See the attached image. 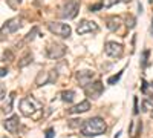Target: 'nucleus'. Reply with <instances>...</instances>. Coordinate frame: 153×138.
Returning a JSON list of instances; mask_svg holds the SVG:
<instances>
[{
    "label": "nucleus",
    "mask_w": 153,
    "mask_h": 138,
    "mask_svg": "<svg viewBox=\"0 0 153 138\" xmlns=\"http://www.w3.org/2000/svg\"><path fill=\"white\" fill-rule=\"evenodd\" d=\"M106 129H107V126H106L104 120L100 118V117H94L91 120L84 121L83 128H81V134L84 137H97V135L104 134Z\"/></svg>",
    "instance_id": "f257e3e1"
},
{
    "label": "nucleus",
    "mask_w": 153,
    "mask_h": 138,
    "mask_svg": "<svg viewBox=\"0 0 153 138\" xmlns=\"http://www.w3.org/2000/svg\"><path fill=\"white\" fill-rule=\"evenodd\" d=\"M38 109H40V104H38V101H37L35 98L26 97V98H22L20 100V112H22L25 117L34 115Z\"/></svg>",
    "instance_id": "f03ea898"
},
{
    "label": "nucleus",
    "mask_w": 153,
    "mask_h": 138,
    "mask_svg": "<svg viewBox=\"0 0 153 138\" xmlns=\"http://www.w3.org/2000/svg\"><path fill=\"white\" fill-rule=\"evenodd\" d=\"M78 9H80V2H78V0H68V2L63 5L60 16H61L63 19L71 20V19L76 17V14H78Z\"/></svg>",
    "instance_id": "7ed1b4c3"
},
{
    "label": "nucleus",
    "mask_w": 153,
    "mask_h": 138,
    "mask_svg": "<svg viewBox=\"0 0 153 138\" xmlns=\"http://www.w3.org/2000/svg\"><path fill=\"white\" fill-rule=\"evenodd\" d=\"M48 29L52 32V34L58 35V37H63V39L69 37L71 32H72V29H71L69 25L61 23V22H51V23H48Z\"/></svg>",
    "instance_id": "20e7f679"
},
{
    "label": "nucleus",
    "mask_w": 153,
    "mask_h": 138,
    "mask_svg": "<svg viewBox=\"0 0 153 138\" xmlns=\"http://www.w3.org/2000/svg\"><path fill=\"white\" fill-rule=\"evenodd\" d=\"M104 52L109 55V57H113V58H118L123 55L124 52V48L121 43H117V42H107L104 45Z\"/></svg>",
    "instance_id": "39448f33"
},
{
    "label": "nucleus",
    "mask_w": 153,
    "mask_h": 138,
    "mask_svg": "<svg viewBox=\"0 0 153 138\" xmlns=\"http://www.w3.org/2000/svg\"><path fill=\"white\" fill-rule=\"evenodd\" d=\"M103 91H104V86H103L101 81H95V83L87 84L84 87V92L89 98H100L101 94H103Z\"/></svg>",
    "instance_id": "423d86ee"
},
{
    "label": "nucleus",
    "mask_w": 153,
    "mask_h": 138,
    "mask_svg": "<svg viewBox=\"0 0 153 138\" xmlns=\"http://www.w3.org/2000/svg\"><path fill=\"white\" fill-rule=\"evenodd\" d=\"M22 28V20L19 17H14V19H9L5 22V25L2 26V35L5 34H12V32H16Z\"/></svg>",
    "instance_id": "0eeeda50"
},
{
    "label": "nucleus",
    "mask_w": 153,
    "mask_h": 138,
    "mask_svg": "<svg viewBox=\"0 0 153 138\" xmlns=\"http://www.w3.org/2000/svg\"><path fill=\"white\" fill-rule=\"evenodd\" d=\"M98 25L95 22H91V20H81L76 26V32L80 35L83 34H89V32H98Z\"/></svg>",
    "instance_id": "6e6552de"
},
{
    "label": "nucleus",
    "mask_w": 153,
    "mask_h": 138,
    "mask_svg": "<svg viewBox=\"0 0 153 138\" xmlns=\"http://www.w3.org/2000/svg\"><path fill=\"white\" fill-rule=\"evenodd\" d=\"M46 54L49 58H61L66 54V46L61 43H52V45H49Z\"/></svg>",
    "instance_id": "1a4fd4ad"
},
{
    "label": "nucleus",
    "mask_w": 153,
    "mask_h": 138,
    "mask_svg": "<svg viewBox=\"0 0 153 138\" xmlns=\"http://www.w3.org/2000/svg\"><path fill=\"white\" fill-rule=\"evenodd\" d=\"M19 126H20V120H19V115H12L9 118H6L3 121V128L11 132V134H16L19 131Z\"/></svg>",
    "instance_id": "9d476101"
},
{
    "label": "nucleus",
    "mask_w": 153,
    "mask_h": 138,
    "mask_svg": "<svg viewBox=\"0 0 153 138\" xmlns=\"http://www.w3.org/2000/svg\"><path fill=\"white\" fill-rule=\"evenodd\" d=\"M76 80H78V83L81 84V86H87V84H91V81H92V78H94V72L92 71H78L76 72Z\"/></svg>",
    "instance_id": "9b49d317"
},
{
    "label": "nucleus",
    "mask_w": 153,
    "mask_h": 138,
    "mask_svg": "<svg viewBox=\"0 0 153 138\" xmlns=\"http://www.w3.org/2000/svg\"><path fill=\"white\" fill-rule=\"evenodd\" d=\"M89 109H91V103L87 101V100H84V101L75 104L74 107L69 109V114H83V112H87Z\"/></svg>",
    "instance_id": "f8f14e48"
},
{
    "label": "nucleus",
    "mask_w": 153,
    "mask_h": 138,
    "mask_svg": "<svg viewBox=\"0 0 153 138\" xmlns=\"http://www.w3.org/2000/svg\"><path fill=\"white\" fill-rule=\"evenodd\" d=\"M107 28L110 31H117L120 28V19L118 17H110L107 19Z\"/></svg>",
    "instance_id": "ddd939ff"
},
{
    "label": "nucleus",
    "mask_w": 153,
    "mask_h": 138,
    "mask_svg": "<svg viewBox=\"0 0 153 138\" xmlns=\"http://www.w3.org/2000/svg\"><path fill=\"white\" fill-rule=\"evenodd\" d=\"M61 98H63V101H66V103H72L74 98H75V92L74 91H65L61 94Z\"/></svg>",
    "instance_id": "4468645a"
},
{
    "label": "nucleus",
    "mask_w": 153,
    "mask_h": 138,
    "mask_svg": "<svg viewBox=\"0 0 153 138\" xmlns=\"http://www.w3.org/2000/svg\"><path fill=\"white\" fill-rule=\"evenodd\" d=\"M37 34H38V28H37V26H34V28L31 29V32L26 35V39H25V42H26V43H28V42H32V40L35 39V37H37Z\"/></svg>",
    "instance_id": "2eb2a0df"
},
{
    "label": "nucleus",
    "mask_w": 153,
    "mask_h": 138,
    "mask_svg": "<svg viewBox=\"0 0 153 138\" xmlns=\"http://www.w3.org/2000/svg\"><path fill=\"white\" fill-rule=\"evenodd\" d=\"M14 95H16V92H11L9 100H8V104L3 106V112H11V110H12V101H14Z\"/></svg>",
    "instance_id": "dca6fc26"
},
{
    "label": "nucleus",
    "mask_w": 153,
    "mask_h": 138,
    "mask_svg": "<svg viewBox=\"0 0 153 138\" xmlns=\"http://www.w3.org/2000/svg\"><path fill=\"white\" fill-rule=\"evenodd\" d=\"M121 0H101V5H103V8H112L113 5H117V3H120Z\"/></svg>",
    "instance_id": "f3484780"
},
{
    "label": "nucleus",
    "mask_w": 153,
    "mask_h": 138,
    "mask_svg": "<svg viewBox=\"0 0 153 138\" xmlns=\"http://www.w3.org/2000/svg\"><path fill=\"white\" fill-rule=\"evenodd\" d=\"M121 75H123V71H121V72H118L117 75H113V77H110V78L107 80V84H115V83H117V81L121 78Z\"/></svg>",
    "instance_id": "a211bd4d"
},
{
    "label": "nucleus",
    "mask_w": 153,
    "mask_h": 138,
    "mask_svg": "<svg viewBox=\"0 0 153 138\" xmlns=\"http://www.w3.org/2000/svg\"><path fill=\"white\" fill-rule=\"evenodd\" d=\"M6 3H8V5H9L12 9H16V8H17L20 3H22V0H6Z\"/></svg>",
    "instance_id": "6ab92c4d"
},
{
    "label": "nucleus",
    "mask_w": 153,
    "mask_h": 138,
    "mask_svg": "<svg viewBox=\"0 0 153 138\" xmlns=\"http://www.w3.org/2000/svg\"><path fill=\"white\" fill-rule=\"evenodd\" d=\"M29 61H32V55H31V54H28L26 57L23 58V61H20V66H26Z\"/></svg>",
    "instance_id": "aec40b11"
},
{
    "label": "nucleus",
    "mask_w": 153,
    "mask_h": 138,
    "mask_svg": "<svg viewBox=\"0 0 153 138\" xmlns=\"http://www.w3.org/2000/svg\"><path fill=\"white\" fill-rule=\"evenodd\" d=\"M126 25H127V28L132 29V28L135 26V19H133V17H127V23H126Z\"/></svg>",
    "instance_id": "412c9836"
},
{
    "label": "nucleus",
    "mask_w": 153,
    "mask_h": 138,
    "mask_svg": "<svg viewBox=\"0 0 153 138\" xmlns=\"http://www.w3.org/2000/svg\"><path fill=\"white\" fill-rule=\"evenodd\" d=\"M147 57H149V51H144V54H143V60H141V65H143V66L147 65Z\"/></svg>",
    "instance_id": "4be33fe9"
},
{
    "label": "nucleus",
    "mask_w": 153,
    "mask_h": 138,
    "mask_svg": "<svg viewBox=\"0 0 153 138\" xmlns=\"http://www.w3.org/2000/svg\"><path fill=\"white\" fill-rule=\"evenodd\" d=\"M101 8H103V5H101V3H97V5H92L89 9H91V11L94 12V11H98V9H101Z\"/></svg>",
    "instance_id": "5701e85b"
},
{
    "label": "nucleus",
    "mask_w": 153,
    "mask_h": 138,
    "mask_svg": "<svg viewBox=\"0 0 153 138\" xmlns=\"http://www.w3.org/2000/svg\"><path fill=\"white\" fill-rule=\"evenodd\" d=\"M54 137V129H48L46 131V137L45 138H52Z\"/></svg>",
    "instance_id": "b1692460"
},
{
    "label": "nucleus",
    "mask_w": 153,
    "mask_h": 138,
    "mask_svg": "<svg viewBox=\"0 0 153 138\" xmlns=\"http://www.w3.org/2000/svg\"><path fill=\"white\" fill-rule=\"evenodd\" d=\"M6 74H8V71H6V69L3 68V69H2V74H0V75H2V77H5V75H6Z\"/></svg>",
    "instance_id": "393cba45"
},
{
    "label": "nucleus",
    "mask_w": 153,
    "mask_h": 138,
    "mask_svg": "<svg viewBox=\"0 0 153 138\" xmlns=\"http://www.w3.org/2000/svg\"><path fill=\"white\" fill-rule=\"evenodd\" d=\"M152 35H153V19H152Z\"/></svg>",
    "instance_id": "a878e982"
},
{
    "label": "nucleus",
    "mask_w": 153,
    "mask_h": 138,
    "mask_svg": "<svg viewBox=\"0 0 153 138\" xmlns=\"http://www.w3.org/2000/svg\"><path fill=\"white\" fill-rule=\"evenodd\" d=\"M124 2H130V0H124Z\"/></svg>",
    "instance_id": "bb28decb"
},
{
    "label": "nucleus",
    "mask_w": 153,
    "mask_h": 138,
    "mask_svg": "<svg viewBox=\"0 0 153 138\" xmlns=\"http://www.w3.org/2000/svg\"><path fill=\"white\" fill-rule=\"evenodd\" d=\"M152 86H153V84H152Z\"/></svg>",
    "instance_id": "cd10ccee"
}]
</instances>
